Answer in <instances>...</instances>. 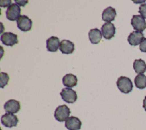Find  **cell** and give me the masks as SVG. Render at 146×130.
<instances>
[{"instance_id": "5", "label": "cell", "mask_w": 146, "mask_h": 130, "mask_svg": "<svg viewBox=\"0 0 146 130\" xmlns=\"http://www.w3.org/2000/svg\"><path fill=\"white\" fill-rule=\"evenodd\" d=\"M60 94L62 99L65 102L70 104L75 103L78 97L76 92L69 88H63L60 93Z\"/></svg>"}, {"instance_id": "4", "label": "cell", "mask_w": 146, "mask_h": 130, "mask_svg": "<svg viewBox=\"0 0 146 130\" xmlns=\"http://www.w3.org/2000/svg\"><path fill=\"white\" fill-rule=\"evenodd\" d=\"M18 28L24 32L30 31L32 28L33 22L27 16L25 15H21L17 20Z\"/></svg>"}, {"instance_id": "14", "label": "cell", "mask_w": 146, "mask_h": 130, "mask_svg": "<svg viewBox=\"0 0 146 130\" xmlns=\"http://www.w3.org/2000/svg\"><path fill=\"white\" fill-rule=\"evenodd\" d=\"M59 38L57 37L51 36L46 40V48L48 52H57L60 46Z\"/></svg>"}, {"instance_id": "18", "label": "cell", "mask_w": 146, "mask_h": 130, "mask_svg": "<svg viewBox=\"0 0 146 130\" xmlns=\"http://www.w3.org/2000/svg\"><path fill=\"white\" fill-rule=\"evenodd\" d=\"M135 72L138 74H143L146 71V64L142 59H136L133 65Z\"/></svg>"}, {"instance_id": "16", "label": "cell", "mask_w": 146, "mask_h": 130, "mask_svg": "<svg viewBox=\"0 0 146 130\" xmlns=\"http://www.w3.org/2000/svg\"><path fill=\"white\" fill-rule=\"evenodd\" d=\"M88 37L92 44H98L102 40V34L100 30L97 28L91 29L88 32Z\"/></svg>"}, {"instance_id": "24", "label": "cell", "mask_w": 146, "mask_h": 130, "mask_svg": "<svg viewBox=\"0 0 146 130\" xmlns=\"http://www.w3.org/2000/svg\"><path fill=\"white\" fill-rule=\"evenodd\" d=\"M15 2L18 4L19 6L24 7L25 5L27 3H28V1H15Z\"/></svg>"}, {"instance_id": "9", "label": "cell", "mask_w": 146, "mask_h": 130, "mask_svg": "<svg viewBox=\"0 0 146 130\" xmlns=\"http://www.w3.org/2000/svg\"><path fill=\"white\" fill-rule=\"evenodd\" d=\"M131 23L134 30L142 32L146 29V22L141 15H133L131 19Z\"/></svg>"}, {"instance_id": "1", "label": "cell", "mask_w": 146, "mask_h": 130, "mask_svg": "<svg viewBox=\"0 0 146 130\" xmlns=\"http://www.w3.org/2000/svg\"><path fill=\"white\" fill-rule=\"evenodd\" d=\"M116 85L120 91L127 94L131 92L133 89V84L131 79L125 76H120L117 79Z\"/></svg>"}, {"instance_id": "10", "label": "cell", "mask_w": 146, "mask_h": 130, "mask_svg": "<svg viewBox=\"0 0 146 130\" xmlns=\"http://www.w3.org/2000/svg\"><path fill=\"white\" fill-rule=\"evenodd\" d=\"M4 109L7 113H16L21 109L20 102L14 99H10L5 103Z\"/></svg>"}, {"instance_id": "11", "label": "cell", "mask_w": 146, "mask_h": 130, "mask_svg": "<svg viewBox=\"0 0 146 130\" xmlns=\"http://www.w3.org/2000/svg\"><path fill=\"white\" fill-rule=\"evenodd\" d=\"M81 125L82 122L80 119L73 116L69 117L65 121V127L68 130H79Z\"/></svg>"}, {"instance_id": "19", "label": "cell", "mask_w": 146, "mask_h": 130, "mask_svg": "<svg viewBox=\"0 0 146 130\" xmlns=\"http://www.w3.org/2000/svg\"><path fill=\"white\" fill-rule=\"evenodd\" d=\"M134 82L136 88L144 89L146 88V76L143 74H138L134 79Z\"/></svg>"}, {"instance_id": "7", "label": "cell", "mask_w": 146, "mask_h": 130, "mask_svg": "<svg viewBox=\"0 0 146 130\" xmlns=\"http://www.w3.org/2000/svg\"><path fill=\"white\" fill-rule=\"evenodd\" d=\"M19 120L17 116L12 113H6L1 117V123L6 127H16Z\"/></svg>"}, {"instance_id": "2", "label": "cell", "mask_w": 146, "mask_h": 130, "mask_svg": "<svg viewBox=\"0 0 146 130\" xmlns=\"http://www.w3.org/2000/svg\"><path fill=\"white\" fill-rule=\"evenodd\" d=\"M70 113V108L66 105L64 104L59 105L56 108L54 112V117L57 121L63 122L69 117Z\"/></svg>"}, {"instance_id": "3", "label": "cell", "mask_w": 146, "mask_h": 130, "mask_svg": "<svg viewBox=\"0 0 146 130\" xmlns=\"http://www.w3.org/2000/svg\"><path fill=\"white\" fill-rule=\"evenodd\" d=\"M21 8L16 3H12L6 11V16L7 19L11 21H14L18 19L21 16Z\"/></svg>"}, {"instance_id": "13", "label": "cell", "mask_w": 146, "mask_h": 130, "mask_svg": "<svg viewBox=\"0 0 146 130\" xmlns=\"http://www.w3.org/2000/svg\"><path fill=\"white\" fill-rule=\"evenodd\" d=\"M59 50L63 54H71L75 50V44L71 41L63 40L60 43Z\"/></svg>"}, {"instance_id": "6", "label": "cell", "mask_w": 146, "mask_h": 130, "mask_svg": "<svg viewBox=\"0 0 146 130\" xmlns=\"http://www.w3.org/2000/svg\"><path fill=\"white\" fill-rule=\"evenodd\" d=\"M1 41L6 46H13L18 43V36L11 32H5L1 36Z\"/></svg>"}, {"instance_id": "22", "label": "cell", "mask_w": 146, "mask_h": 130, "mask_svg": "<svg viewBox=\"0 0 146 130\" xmlns=\"http://www.w3.org/2000/svg\"><path fill=\"white\" fill-rule=\"evenodd\" d=\"M11 5V1L10 0H1L0 1V6L1 7H9Z\"/></svg>"}, {"instance_id": "20", "label": "cell", "mask_w": 146, "mask_h": 130, "mask_svg": "<svg viewBox=\"0 0 146 130\" xmlns=\"http://www.w3.org/2000/svg\"><path fill=\"white\" fill-rule=\"evenodd\" d=\"M0 76V86L1 88H3L8 84V82L9 81V76L7 73L5 72H1Z\"/></svg>"}, {"instance_id": "8", "label": "cell", "mask_w": 146, "mask_h": 130, "mask_svg": "<svg viewBox=\"0 0 146 130\" xmlns=\"http://www.w3.org/2000/svg\"><path fill=\"white\" fill-rule=\"evenodd\" d=\"M102 36L106 40H111L114 37L116 33V27L114 24L111 22L104 23L101 27Z\"/></svg>"}, {"instance_id": "17", "label": "cell", "mask_w": 146, "mask_h": 130, "mask_svg": "<svg viewBox=\"0 0 146 130\" xmlns=\"http://www.w3.org/2000/svg\"><path fill=\"white\" fill-rule=\"evenodd\" d=\"M63 85L67 88H72L75 86L78 83L76 76L72 73L66 74L62 79Z\"/></svg>"}, {"instance_id": "15", "label": "cell", "mask_w": 146, "mask_h": 130, "mask_svg": "<svg viewBox=\"0 0 146 130\" xmlns=\"http://www.w3.org/2000/svg\"><path fill=\"white\" fill-rule=\"evenodd\" d=\"M116 16V11L115 9L110 6L105 9L102 14V20L107 22H111L115 20Z\"/></svg>"}, {"instance_id": "25", "label": "cell", "mask_w": 146, "mask_h": 130, "mask_svg": "<svg viewBox=\"0 0 146 130\" xmlns=\"http://www.w3.org/2000/svg\"><path fill=\"white\" fill-rule=\"evenodd\" d=\"M143 107L144 108V109H145V111H146V96L144 97V99L143 100Z\"/></svg>"}, {"instance_id": "12", "label": "cell", "mask_w": 146, "mask_h": 130, "mask_svg": "<svg viewBox=\"0 0 146 130\" xmlns=\"http://www.w3.org/2000/svg\"><path fill=\"white\" fill-rule=\"evenodd\" d=\"M144 38V34L142 32L133 31L128 36L127 40L131 45L136 46L141 44Z\"/></svg>"}, {"instance_id": "23", "label": "cell", "mask_w": 146, "mask_h": 130, "mask_svg": "<svg viewBox=\"0 0 146 130\" xmlns=\"http://www.w3.org/2000/svg\"><path fill=\"white\" fill-rule=\"evenodd\" d=\"M139 49L141 52L146 53V38H144L140 44Z\"/></svg>"}, {"instance_id": "21", "label": "cell", "mask_w": 146, "mask_h": 130, "mask_svg": "<svg viewBox=\"0 0 146 130\" xmlns=\"http://www.w3.org/2000/svg\"><path fill=\"white\" fill-rule=\"evenodd\" d=\"M139 13L143 18L146 19V3L141 4L140 6Z\"/></svg>"}]
</instances>
